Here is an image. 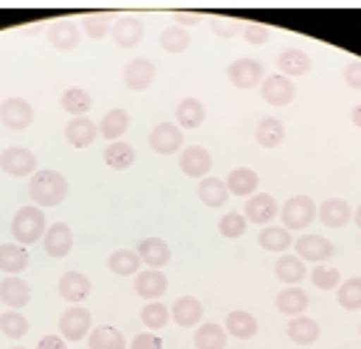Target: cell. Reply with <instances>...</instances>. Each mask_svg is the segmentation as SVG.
<instances>
[{"label":"cell","mask_w":361,"mask_h":349,"mask_svg":"<svg viewBox=\"0 0 361 349\" xmlns=\"http://www.w3.org/2000/svg\"><path fill=\"white\" fill-rule=\"evenodd\" d=\"M28 196L37 207H56L68 196V179L59 171H37L28 182Z\"/></svg>","instance_id":"cell-1"},{"label":"cell","mask_w":361,"mask_h":349,"mask_svg":"<svg viewBox=\"0 0 361 349\" xmlns=\"http://www.w3.org/2000/svg\"><path fill=\"white\" fill-rule=\"evenodd\" d=\"M319 218V204L311 196H291L283 207H280V221L288 232H302L308 229L314 221Z\"/></svg>","instance_id":"cell-2"},{"label":"cell","mask_w":361,"mask_h":349,"mask_svg":"<svg viewBox=\"0 0 361 349\" xmlns=\"http://www.w3.org/2000/svg\"><path fill=\"white\" fill-rule=\"evenodd\" d=\"M45 232H48V227H45V212H42V207L31 204V207L17 210V215H14V221H11L14 243L31 246V243H37L39 238H45Z\"/></svg>","instance_id":"cell-3"},{"label":"cell","mask_w":361,"mask_h":349,"mask_svg":"<svg viewBox=\"0 0 361 349\" xmlns=\"http://www.w3.org/2000/svg\"><path fill=\"white\" fill-rule=\"evenodd\" d=\"M227 79H230L233 87L238 89H255L267 82V70H264V65L258 59L244 56V59H235L227 68Z\"/></svg>","instance_id":"cell-4"},{"label":"cell","mask_w":361,"mask_h":349,"mask_svg":"<svg viewBox=\"0 0 361 349\" xmlns=\"http://www.w3.org/2000/svg\"><path fill=\"white\" fill-rule=\"evenodd\" d=\"M294 252H297V258H302L305 262H314V265H322L336 255L334 243L325 235H300L294 241Z\"/></svg>","instance_id":"cell-5"},{"label":"cell","mask_w":361,"mask_h":349,"mask_svg":"<svg viewBox=\"0 0 361 349\" xmlns=\"http://www.w3.org/2000/svg\"><path fill=\"white\" fill-rule=\"evenodd\" d=\"M90 327H92V313L87 307H82V305L68 307V310L62 313V319H59V333H62V338H68V341H82V338H87V336H90Z\"/></svg>","instance_id":"cell-6"},{"label":"cell","mask_w":361,"mask_h":349,"mask_svg":"<svg viewBox=\"0 0 361 349\" xmlns=\"http://www.w3.org/2000/svg\"><path fill=\"white\" fill-rule=\"evenodd\" d=\"M0 123H3L6 129H11V132L28 129V126L34 123V109H31V103L23 101V98H6V101L0 103Z\"/></svg>","instance_id":"cell-7"},{"label":"cell","mask_w":361,"mask_h":349,"mask_svg":"<svg viewBox=\"0 0 361 349\" xmlns=\"http://www.w3.org/2000/svg\"><path fill=\"white\" fill-rule=\"evenodd\" d=\"M0 168L8 176H34L37 174V154L23 146H11V148L0 151Z\"/></svg>","instance_id":"cell-8"},{"label":"cell","mask_w":361,"mask_h":349,"mask_svg":"<svg viewBox=\"0 0 361 349\" xmlns=\"http://www.w3.org/2000/svg\"><path fill=\"white\" fill-rule=\"evenodd\" d=\"M244 215H247L250 224H258L264 229V227H269L271 221L280 215V204L274 201V196H269V193H255V196L247 198Z\"/></svg>","instance_id":"cell-9"},{"label":"cell","mask_w":361,"mask_h":349,"mask_svg":"<svg viewBox=\"0 0 361 349\" xmlns=\"http://www.w3.org/2000/svg\"><path fill=\"white\" fill-rule=\"evenodd\" d=\"M149 146H152V151H157L163 157L177 154L182 148V129L177 123H166V120L157 123L152 129V134H149Z\"/></svg>","instance_id":"cell-10"},{"label":"cell","mask_w":361,"mask_h":349,"mask_svg":"<svg viewBox=\"0 0 361 349\" xmlns=\"http://www.w3.org/2000/svg\"><path fill=\"white\" fill-rule=\"evenodd\" d=\"M109 37H112V42H115L118 48H135V45L143 42V37H146V25H143L137 17L126 14V17H118V20H115Z\"/></svg>","instance_id":"cell-11"},{"label":"cell","mask_w":361,"mask_h":349,"mask_svg":"<svg viewBox=\"0 0 361 349\" xmlns=\"http://www.w3.org/2000/svg\"><path fill=\"white\" fill-rule=\"evenodd\" d=\"M180 168L185 176L202 182V179H207L210 168H213V157H210V151L202 148V146H188L180 154Z\"/></svg>","instance_id":"cell-12"},{"label":"cell","mask_w":361,"mask_h":349,"mask_svg":"<svg viewBox=\"0 0 361 349\" xmlns=\"http://www.w3.org/2000/svg\"><path fill=\"white\" fill-rule=\"evenodd\" d=\"M166 291H169V279L160 268H146L135 277V293L146 302H157Z\"/></svg>","instance_id":"cell-13"},{"label":"cell","mask_w":361,"mask_h":349,"mask_svg":"<svg viewBox=\"0 0 361 349\" xmlns=\"http://www.w3.org/2000/svg\"><path fill=\"white\" fill-rule=\"evenodd\" d=\"M261 98L271 103V106H286V103H291L294 98H297V87H294V82L291 79H286V76H267V82L261 84Z\"/></svg>","instance_id":"cell-14"},{"label":"cell","mask_w":361,"mask_h":349,"mask_svg":"<svg viewBox=\"0 0 361 349\" xmlns=\"http://www.w3.org/2000/svg\"><path fill=\"white\" fill-rule=\"evenodd\" d=\"M157 79V68L149 62V59H132L123 70V84L132 89V92H143L154 84Z\"/></svg>","instance_id":"cell-15"},{"label":"cell","mask_w":361,"mask_h":349,"mask_svg":"<svg viewBox=\"0 0 361 349\" xmlns=\"http://www.w3.org/2000/svg\"><path fill=\"white\" fill-rule=\"evenodd\" d=\"M48 42L56 51H73L82 42V28L73 20H56L48 25Z\"/></svg>","instance_id":"cell-16"},{"label":"cell","mask_w":361,"mask_h":349,"mask_svg":"<svg viewBox=\"0 0 361 349\" xmlns=\"http://www.w3.org/2000/svg\"><path fill=\"white\" fill-rule=\"evenodd\" d=\"M277 70H280V76L294 82V79H300V76H305L311 70V56L302 48H286L277 56Z\"/></svg>","instance_id":"cell-17"},{"label":"cell","mask_w":361,"mask_h":349,"mask_svg":"<svg viewBox=\"0 0 361 349\" xmlns=\"http://www.w3.org/2000/svg\"><path fill=\"white\" fill-rule=\"evenodd\" d=\"M277 310L286 313L288 319H297V316H305L308 305H311V296L300 288V285H286L280 293H277Z\"/></svg>","instance_id":"cell-18"},{"label":"cell","mask_w":361,"mask_h":349,"mask_svg":"<svg viewBox=\"0 0 361 349\" xmlns=\"http://www.w3.org/2000/svg\"><path fill=\"white\" fill-rule=\"evenodd\" d=\"M92 291V282L87 279V274H82V271H65L62 274V279H59V296L65 299V302H85L87 296H90Z\"/></svg>","instance_id":"cell-19"},{"label":"cell","mask_w":361,"mask_h":349,"mask_svg":"<svg viewBox=\"0 0 361 349\" xmlns=\"http://www.w3.org/2000/svg\"><path fill=\"white\" fill-rule=\"evenodd\" d=\"M0 302L11 310H23L28 302H31V288L25 279L20 277H6L0 279Z\"/></svg>","instance_id":"cell-20"},{"label":"cell","mask_w":361,"mask_h":349,"mask_svg":"<svg viewBox=\"0 0 361 349\" xmlns=\"http://www.w3.org/2000/svg\"><path fill=\"white\" fill-rule=\"evenodd\" d=\"M42 243H45V252L51 258H56V260L59 258H68L71 249H73V229L68 224H51V229L45 232Z\"/></svg>","instance_id":"cell-21"},{"label":"cell","mask_w":361,"mask_h":349,"mask_svg":"<svg viewBox=\"0 0 361 349\" xmlns=\"http://www.w3.org/2000/svg\"><path fill=\"white\" fill-rule=\"evenodd\" d=\"M319 221L331 229H339L353 221V207L345 198H328L319 204Z\"/></svg>","instance_id":"cell-22"},{"label":"cell","mask_w":361,"mask_h":349,"mask_svg":"<svg viewBox=\"0 0 361 349\" xmlns=\"http://www.w3.org/2000/svg\"><path fill=\"white\" fill-rule=\"evenodd\" d=\"M135 252L140 255V260L146 262L149 268H163V265H169V260H171L169 243H166L163 238H154V235H152V238H143Z\"/></svg>","instance_id":"cell-23"},{"label":"cell","mask_w":361,"mask_h":349,"mask_svg":"<svg viewBox=\"0 0 361 349\" xmlns=\"http://www.w3.org/2000/svg\"><path fill=\"white\" fill-rule=\"evenodd\" d=\"M286 333H288V341H294L297 347H311L319 338V324L311 316H297V319H288Z\"/></svg>","instance_id":"cell-24"},{"label":"cell","mask_w":361,"mask_h":349,"mask_svg":"<svg viewBox=\"0 0 361 349\" xmlns=\"http://www.w3.org/2000/svg\"><path fill=\"white\" fill-rule=\"evenodd\" d=\"M95 137H98V126L90 118H71V123L65 126V140L73 148H87Z\"/></svg>","instance_id":"cell-25"},{"label":"cell","mask_w":361,"mask_h":349,"mask_svg":"<svg viewBox=\"0 0 361 349\" xmlns=\"http://www.w3.org/2000/svg\"><path fill=\"white\" fill-rule=\"evenodd\" d=\"M274 277L280 282H286V285H300L308 277V265H305L302 258H297V255H283V258H277V262H274Z\"/></svg>","instance_id":"cell-26"},{"label":"cell","mask_w":361,"mask_h":349,"mask_svg":"<svg viewBox=\"0 0 361 349\" xmlns=\"http://www.w3.org/2000/svg\"><path fill=\"white\" fill-rule=\"evenodd\" d=\"M202 316H204V307L193 296H180L174 302V307H171V319L180 327H196V324H202Z\"/></svg>","instance_id":"cell-27"},{"label":"cell","mask_w":361,"mask_h":349,"mask_svg":"<svg viewBox=\"0 0 361 349\" xmlns=\"http://www.w3.org/2000/svg\"><path fill=\"white\" fill-rule=\"evenodd\" d=\"M258 243L267 249V252H277V255H288V249L294 246V238H291V232L280 224V227H264L261 232H258Z\"/></svg>","instance_id":"cell-28"},{"label":"cell","mask_w":361,"mask_h":349,"mask_svg":"<svg viewBox=\"0 0 361 349\" xmlns=\"http://www.w3.org/2000/svg\"><path fill=\"white\" fill-rule=\"evenodd\" d=\"M129 123H132V118H129V112H126V109H109V112L101 118L98 134H101V137H106L109 143H118V140L126 134Z\"/></svg>","instance_id":"cell-29"},{"label":"cell","mask_w":361,"mask_h":349,"mask_svg":"<svg viewBox=\"0 0 361 349\" xmlns=\"http://www.w3.org/2000/svg\"><path fill=\"white\" fill-rule=\"evenodd\" d=\"M224 330H227V336L247 341V338H252L258 333V319L252 313H247V310H233L224 319Z\"/></svg>","instance_id":"cell-30"},{"label":"cell","mask_w":361,"mask_h":349,"mask_svg":"<svg viewBox=\"0 0 361 349\" xmlns=\"http://www.w3.org/2000/svg\"><path fill=\"white\" fill-rule=\"evenodd\" d=\"M196 193H199V201L207 204V207H224L227 198H230L227 182H224V179H216V176L202 179L199 187H196Z\"/></svg>","instance_id":"cell-31"},{"label":"cell","mask_w":361,"mask_h":349,"mask_svg":"<svg viewBox=\"0 0 361 349\" xmlns=\"http://www.w3.org/2000/svg\"><path fill=\"white\" fill-rule=\"evenodd\" d=\"M28 268V252L20 243H3L0 246V271L8 277H17L20 271Z\"/></svg>","instance_id":"cell-32"},{"label":"cell","mask_w":361,"mask_h":349,"mask_svg":"<svg viewBox=\"0 0 361 349\" xmlns=\"http://www.w3.org/2000/svg\"><path fill=\"white\" fill-rule=\"evenodd\" d=\"M204 103L199 98H182L177 103V126L180 129H199L204 123Z\"/></svg>","instance_id":"cell-33"},{"label":"cell","mask_w":361,"mask_h":349,"mask_svg":"<svg viewBox=\"0 0 361 349\" xmlns=\"http://www.w3.org/2000/svg\"><path fill=\"white\" fill-rule=\"evenodd\" d=\"M227 182V190L233 193V196H255V190H258V174L252 171V168H235V171H230V176L224 179Z\"/></svg>","instance_id":"cell-34"},{"label":"cell","mask_w":361,"mask_h":349,"mask_svg":"<svg viewBox=\"0 0 361 349\" xmlns=\"http://www.w3.org/2000/svg\"><path fill=\"white\" fill-rule=\"evenodd\" d=\"M193 347L196 349H224L227 347V330L221 324H199L196 336H193Z\"/></svg>","instance_id":"cell-35"},{"label":"cell","mask_w":361,"mask_h":349,"mask_svg":"<svg viewBox=\"0 0 361 349\" xmlns=\"http://www.w3.org/2000/svg\"><path fill=\"white\" fill-rule=\"evenodd\" d=\"M135 157H137V154H135V146H132V143H123V140L106 146V151H104V163H106L109 168H115V171L132 168V165H135Z\"/></svg>","instance_id":"cell-36"},{"label":"cell","mask_w":361,"mask_h":349,"mask_svg":"<svg viewBox=\"0 0 361 349\" xmlns=\"http://www.w3.org/2000/svg\"><path fill=\"white\" fill-rule=\"evenodd\" d=\"M109 271L118 274V277H137L140 274V255L132 252V249H118L109 255Z\"/></svg>","instance_id":"cell-37"},{"label":"cell","mask_w":361,"mask_h":349,"mask_svg":"<svg viewBox=\"0 0 361 349\" xmlns=\"http://www.w3.org/2000/svg\"><path fill=\"white\" fill-rule=\"evenodd\" d=\"M255 140H258V146H264V148H277V146L286 140V126H283V120H277V118H264V120L258 123V129H255Z\"/></svg>","instance_id":"cell-38"},{"label":"cell","mask_w":361,"mask_h":349,"mask_svg":"<svg viewBox=\"0 0 361 349\" xmlns=\"http://www.w3.org/2000/svg\"><path fill=\"white\" fill-rule=\"evenodd\" d=\"M92 106V95L82 87H71L62 92V109L73 118H85Z\"/></svg>","instance_id":"cell-39"},{"label":"cell","mask_w":361,"mask_h":349,"mask_svg":"<svg viewBox=\"0 0 361 349\" xmlns=\"http://www.w3.org/2000/svg\"><path fill=\"white\" fill-rule=\"evenodd\" d=\"M112 17H115L112 11L85 14V17L79 20V28H82L90 39H104V37H109V34H112V28H109V20H112Z\"/></svg>","instance_id":"cell-40"},{"label":"cell","mask_w":361,"mask_h":349,"mask_svg":"<svg viewBox=\"0 0 361 349\" xmlns=\"http://www.w3.org/2000/svg\"><path fill=\"white\" fill-rule=\"evenodd\" d=\"M90 349H129L126 338L115 327H98L90 333Z\"/></svg>","instance_id":"cell-41"},{"label":"cell","mask_w":361,"mask_h":349,"mask_svg":"<svg viewBox=\"0 0 361 349\" xmlns=\"http://www.w3.org/2000/svg\"><path fill=\"white\" fill-rule=\"evenodd\" d=\"M140 319H143V324L149 327V333H157V330H163V327L169 324L171 310H169L163 302H146L143 310H140Z\"/></svg>","instance_id":"cell-42"},{"label":"cell","mask_w":361,"mask_h":349,"mask_svg":"<svg viewBox=\"0 0 361 349\" xmlns=\"http://www.w3.org/2000/svg\"><path fill=\"white\" fill-rule=\"evenodd\" d=\"M311 285L319 288V291H334V288L342 285V274H339L336 265H328V262L314 265L311 268Z\"/></svg>","instance_id":"cell-43"},{"label":"cell","mask_w":361,"mask_h":349,"mask_svg":"<svg viewBox=\"0 0 361 349\" xmlns=\"http://www.w3.org/2000/svg\"><path fill=\"white\" fill-rule=\"evenodd\" d=\"M336 299L345 310H361V277L342 279V285L336 288Z\"/></svg>","instance_id":"cell-44"},{"label":"cell","mask_w":361,"mask_h":349,"mask_svg":"<svg viewBox=\"0 0 361 349\" xmlns=\"http://www.w3.org/2000/svg\"><path fill=\"white\" fill-rule=\"evenodd\" d=\"M160 48L166 53H185L190 48V34L180 25H171V28H166L160 34Z\"/></svg>","instance_id":"cell-45"},{"label":"cell","mask_w":361,"mask_h":349,"mask_svg":"<svg viewBox=\"0 0 361 349\" xmlns=\"http://www.w3.org/2000/svg\"><path fill=\"white\" fill-rule=\"evenodd\" d=\"M0 330H3L6 338H14L17 341V338H23L28 333V319L20 310H6L0 316Z\"/></svg>","instance_id":"cell-46"},{"label":"cell","mask_w":361,"mask_h":349,"mask_svg":"<svg viewBox=\"0 0 361 349\" xmlns=\"http://www.w3.org/2000/svg\"><path fill=\"white\" fill-rule=\"evenodd\" d=\"M247 224H250L247 215H241V212H224L221 221H219V232L224 238H241L247 232Z\"/></svg>","instance_id":"cell-47"},{"label":"cell","mask_w":361,"mask_h":349,"mask_svg":"<svg viewBox=\"0 0 361 349\" xmlns=\"http://www.w3.org/2000/svg\"><path fill=\"white\" fill-rule=\"evenodd\" d=\"M244 28V20H233V17H210V31L219 39H233L238 37Z\"/></svg>","instance_id":"cell-48"},{"label":"cell","mask_w":361,"mask_h":349,"mask_svg":"<svg viewBox=\"0 0 361 349\" xmlns=\"http://www.w3.org/2000/svg\"><path fill=\"white\" fill-rule=\"evenodd\" d=\"M241 37L250 42V45H267L271 37L269 25L264 23H255V20H244V28H241Z\"/></svg>","instance_id":"cell-49"},{"label":"cell","mask_w":361,"mask_h":349,"mask_svg":"<svg viewBox=\"0 0 361 349\" xmlns=\"http://www.w3.org/2000/svg\"><path fill=\"white\" fill-rule=\"evenodd\" d=\"M129 349H163V341H160L157 333H140V336L132 338Z\"/></svg>","instance_id":"cell-50"},{"label":"cell","mask_w":361,"mask_h":349,"mask_svg":"<svg viewBox=\"0 0 361 349\" xmlns=\"http://www.w3.org/2000/svg\"><path fill=\"white\" fill-rule=\"evenodd\" d=\"M345 84L350 89H361V62H348V68H345Z\"/></svg>","instance_id":"cell-51"},{"label":"cell","mask_w":361,"mask_h":349,"mask_svg":"<svg viewBox=\"0 0 361 349\" xmlns=\"http://www.w3.org/2000/svg\"><path fill=\"white\" fill-rule=\"evenodd\" d=\"M174 20L180 28H188V25H199L202 23V14H193V11H174Z\"/></svg>","instance_id":"cell-52"},{"label":"cell","mask_w":361,"mask_h":349,"mask_svg":"<svg viewBox=\"0 0 361 349\" xmlns=\"http://www.w3.org/2000/svg\"><path fill=\"white\" fill-rule=\"evenodd\" d=\"M37 349H68V347H65V338L62 336H45Z\"/></svg>","instance_id":"cell-53"},{"label":"cell","mask_w":361,"mask_h":349,"mask_svg":"<svg viewBox=\"0 0 361 349\" xmlns=\"http://www.w3.org/2000/svg\"><path fill=\"white\" fill-rule=\"evenodd\" d=\"M350 120L356 123V129H361V103L353 106V112H350Z\"/></svg>","instance_id":"cell-54"},{"label":"cell","mask_w":361,"mask_h":349,"mask_svg":"<svg viewBox=\"0 0 361 349\" xmlns=\"http://www.w3.org/2000/svg\"><path fill=\"white\" fill-rule=\"evenodd\" d=\"M353 221H356V227L361 229V204L356 207V210H353Z\"/></svg>","instance_id":"cell-55"},{"label":"cell","mask_w":361,"mask_h":349,"mask_svg":"<svg viewBox=\"0 0 361 349\" xmlns=\"http://www.w3.org/2000/svg\"><path fill=\"white\" fill-rule=\"evenodd\" d=\"M11 349H25V347H11Z\"/></svg>","instance_id":"cell-56"},{"label":"cell","mask_w":361,"mask_h":349,"mask_svg":"<svg viewBox=\"0 0 361 349\" xmlns=\"http://www.w3.org/2000/svg\"><path fill=\"white\" fill-rule=\"evenodd\" d=\"M359 336H361V327H359Z\"/></svg>","instance_id":"cell-57"}]
</instances>
